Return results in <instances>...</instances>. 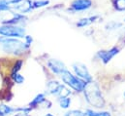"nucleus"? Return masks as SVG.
<instances>
[{"mask_svg": "<svg viewBox=\"0 0 125 116\" xmlns=\"http://www.w3.org/2000/svg\"><path fill=\"white\" fill-rule=\"evenodd\" d=\"M97 19H98V16H92V17H88V18H83V19L80 20V21L77 23V27H78V28H84V27H87V26L91 25L92 23H94Z\"/></svg>", "mask_w": 125, "mask_h": 116, "instance_id": "obj_12", "label": "nucleus"}, {"mask_svg": "<svg viewBox=\"0 0 125 116\" xmlns=\"http://www.w3.org/2000/svg\"><path fill=\"white\" fill-rule=\"evenodd\" d=\"M124 21H125V20H124Z\"/></svg>", "mask_w": 125, "mask_h": 116, "instance_id": "obj_29", "label": "nucleus"}, {"mask_svg": "<svg viewBox=\"0 0 125 116\" xmlns=\"http://www.w3.org/2000/svg\"><path fill=\"white\" fill-rule=\"evenodd\" d=\"M65 116H86L85 113L82 112L81 110H71V111H68Z\"/></svg>", "mask_w": 125, "mask_h": 116, "instance_id": "obj_24", "label": "nucleus"}, {"mask_svg": "<svg viewBox=\"0 0 125 116\" xmlns=\"http://www.w3.org/2000/svg\"><path fill=\"white\" fill-rule=\"evenodd\" d=\"M45 101H46L45 95H44V94H39V95H37V96L34 98V100L29 103V105H30V107H35V106L41 105Z\"/></svg>", "mask_w": 125, "mask_h": 116, "instance_id": "obj_14", "label": "nucleus"}, {"mask_svg": "<svg viewBox=\"0 0 125 116\" xmlns=\"http://www.w3.org/2000/svg\"><path fill=\"white\" fill-rule=\"evenodd\" d=\"M118 52H119V49L116 48V47H114V48H112L111 50H108V51H100V52H98L97 56L99 57V58L104 63H108L115 55L118 54Z\"/></svg>", "mask_w": 125, "mask_h": 116, "instance_id": "obj_10", "label": "nucleus"}, {"mask_svg": "<svg viewBox=\"0 0 125 116\" xmlns=\"http://www.w3.org/2000/svg\"><path fill=\"white\" fill-rule=\"evenodd\" d=\"M124 97H125V92H124Z\"/></svg>", "mask_w": 125, "mask_h": 116, "instance_id": "obj_28", "label": "nucleus"}, {"mask_svg": "<svg viewBox=\"0 0 125 116\" xmlns=\"http://www.w3.org/2000/svg\"><path fill=\"white\" fill-rule=\"evenodd\" d=\"M0 44L2 46V50L9 54H14L17 56L22 55L25 50H27V46L25 43L21 42L17 38L4 37L0 36Z\"/></svg>", "mask_w": 125, "mask_h": 116, "instance_id": "obj_2", "label": "nucleus"}, {"mask_svg": "<svg viewBox=\"0 0 125 116\" xmlns=\"http://www.w3.org/2000/svg\"><path fill=\"white\" fill-rule=\"evenodd\" d=\"M63 85H61L60 83H58L57 81H54V80H52L50 82L47 83V90H48V93L49 94H52V95H57V93L60 91V89L62 88Z\"/></svg>", "mask_w": 125, "mask_h": 116, "instance_id": "obj_11", "label": "nucleus"}, {"mask_svg": "<svg viewBox=\"0 0 125 116\" xmlns=\"http://www.w3.org/2000/svg\"><path fill=\"white\" fill-rule=\"evenodd\" d=\"M85 115L86 116H111L110 112H107V111H103V112H95L91 109H87L86 112H85Z\"/></svg>", "mask_w": 125, "mask_h": 116, "instance_id": "obj_17", "label": "nucleus"}, {"mask_svg": "<svg viewBox=\"0 0 125 116\" xmlns=\"http://www.w3.org/2000/svg\"><path fill=\"white\" fill-rule=\"evenodd\" d=\"M73 69L76 72V74L78 75V77L82 78L83 80H84L85 82H89L92 80L91 75L88 72V69L86 68V66L83 63L81 62H75L73 64Z\"/></svg>", "mask_w": 125, "mask_h": 116, "instance_id": "obj_6", "label": "nucleus"}, {"mask_svg": "<svg viewBox=\"0 0 125 116\" xmlns=\"http://www.w3.org/2000/svg\"><path fill=\"white\" fill-rule=\"evenodd\" d=\"M48 66L50 67V69L53 73H55L57 75H60L63 71L66 69L65 64L63 63L61 60L56 59V58H51V59H49L48 60Z\"/></svg>", "mask_w": 125, "mask_h": 116, "instance_id": "obj_9", "label": "nucleus"}, {"mask_svg": "<svg viewBox=\"0 0 125 116\" xmlns=\"http://www.w3.org/2000/svg\"><path fill=\"white\" fill-rule=\"evenodd\" d=\"M59 104H60V107L61 108H68L70 106V103H71V100L69 98H63V99H59Z\"/></svg>", "mask_w": 125, "mask_h": 116, "instance_id": "obj_19", "label": "nucleus"}, {"mask_svg": "<svg viewBox=\"0 0 125 116\" xmlns=\"http://www.w3.org/2000/svg\"><path fill=\"white\" fill-rule=\"evenodd\" d=\"M45 116H53L52 114H47V115H45Z\"/></svg>", "mask_w": 125, "mask_h": 116, "instance_id": "obj_27", "label": "nucleus"}, {"mask_svg": "<svg viewBox=\"0 0 125 116\" xmlns=\"http://www.w3.org/2000/svg\"><path fill=\"white\" fill-rule=\"evenodd\" d=\"M50 4V1L49 0H35V1H32V7L33 9H37V8H42V7H45L47 5Z\"/></svg>", "mask_w": 125, "mask_h": 116, "instance_id": "obj_15", "label": "nucleus"}, {"mask_svg": "<svg viewBox=\"0 0 125 116\" xmlns=\"http://www.w3.org/2000/svg\"><path fill=\"white\" fill-rule=\"evenodd\" d=\"M119 27H121V24L116 23V22H111L106 26V29H109V30H114V29H116Z\"/></svg>", "mask_w": 125, "mask_h": 116, "instance_id": "obj_23", "label": "nucleus"}, {"mask_svg": "<svg viewBox=\"0 0 125 116\" xmlns=\"http://www.w3.org/2000/svg\"><path fill=\"white\" fill-rule=\"evenodd\" d=\"M92 6L91 0H74L71 4V8L75 12H83L86 11Z\"/></svg>", "mask_w": 125, "mask_h": 116, "instance_id": "obj_8", "label": "nucleus"}, {"mask_svg": "<svg viewBox=\"0 0 125 116\" xmlns=\"http://www.w3.org/2000/svg\"><path fill=\"white\" fill-rule=\"evenodd\" d=\"M24 39H25V45L27 46V48H29L30 47V45H31V43L33 42V39H32V37L30 35H25L24 36Z\"/></svg>", "mask_w": 125, "mask_h": 116, "instance_id": "obj_25", "label": "nucleus"}, {"mask_svg": "<svg viewBox=\"0 0 125 116\" xmlns=\"http://www.w3.org/2000/svg\"><path fill=\"white\" fill-rule=\"evenodd\" d=\"M70 94H71L70 90H68L67 88H65L64 86H62V88L60 89V91L57 93V95H56V96H58V98H59V99H63V98L68 97Z\"/></svg>", "mask_w": 125, "mask_h": 116, "instance_id": "obj_18", "label": "nucleus"}, {"mask_svg": "<svg viewBox=\"0 0 125 116\" xmlns=\"http://www.w3.org/2000/svg\"><path fill=\"white\" fill-rule=\"evenodd\" d=\"M14 116H29L28 115V112H23V111H21V112H19L18 114H16V115Z\"/></svg>", "mask_w": 125, "mask_h": 116, "instance_id": "obj_26", "label": "nucleus"}, {"mask_svg": "<svg viewBox=\"0 0 125 116\" xmlns=\"http://www.w3.org/2000/svg\"><path fill=\"white\" fill-rule=\"evenodd\" d=\"M0 36L11 38H24L25 29L17 25H2L0 26Z\"/></svg>", "mask_w": 125, "mask_h": 116, "instance_id": "obj_5", "label": "nucleus"}, {"mask_svg": "<svg viewBox=\"0 0 125 116\" xmlns=\"http://www.w3.org/2000/svg\"><path fill=\"white\" fill-rule=\"evenodd\" d=\"M12 78H13L14 82L17 83V84H21V83L24 82V77H23L22 75H21L19 72L16 73V74H13V75H12Z\"/></svg>", "mask_w": 125, "mask_h": 116, "instance_id": "obj_20", "label": "nucleus"}, {"mask_svg": "<svg viewBox=\"0 0 125 116\" xmlns=\"http://www.w3.org/2000/svg\"><path fill=\"white\" fill-rule=\"evenodd\" d=\"M114 6L117 11H125V0H114Z\"/></svg>", "mask_w": 125, "mask_h": 116, "instance_id": "obj_16", "label": "nucleus"}, {"mask_svg": "<svg viewBox=\"0 0 125 116\" xmlns=\"http://www.w3.org/2000/svg\"><path fill=\"white\" fill-rule=\"evenodd\" d=\"M16 111H17V108H13L12 106H9L4 103L0 104V116H9Z\"/></svg>", "mask_w": 125, "mask_h": 116, "instance_id": "obj_13", "label": "nucleus"}, {"mask_svg": "<svg viewBox=\"0 0 125 116\" xmlns=\"http://www.w3.org/2000/svg\"><path fill=\"white\" fill-rule=\"evenodd\" d=\"M22 63H23V62H22V60H18V61L15 63V65H14V67H13V69H12V75H13V74L18 73V72L21 70Z\"/></svg>", "mask_w": 125, "mask_h": 116, "instance_id": "obj_22", "label": "nucleus"}, {"mask_svg": "<svg viewBox=\"0 0 125 116\" xmlns=\"http://www.w3.org/2000/svg\"><path fill=\"white\" fill-rule=\"evenodd\" d=\"M83 94L86 102L90 105L96 108H102L105 106V101L103 99L99 85L96 82H94L92 80L89 82H86L85 86L83 88Z\"/></svg>", "mask_w": 125, "mask_h": 116, "instance_id": "obj_1", "label": "nucleus"}, {"mask_svg": "<svg viewBox=\"0 0 125 116\" xmlns=\"http://www.w3.org/2000/svg\"><path fill=\"white\" fill-rule=\"evenodd\" d=\"M11 10V6L8 2V0H0V12Z\"/></svg>", "mask_w": 125, "mask_h": 116, "instance_id": "obj_21", "label": "nucleus"}, {"mask_svg": "<svg viewBox=\"0 0 125 116\" xmlns=\"http://www.w3.org/2000/svg\"><path fill=\"white\" fill-rule=\"evenodd\" d=\"M27 19L22 14L13 12L12 10L0 12V23L3 25H20L25 22Z\"/></svg>", "mask_w": 125, "mask_h": 116, "instance_id": "obj_4", "label": "nucleus"}, {"mask_svg": "<svg viewBox=\"0 0 125 116\" xmlns=\"http://www.w3.org/2000/svg\"><path fill=\"white\" fill-rule=\"evenodd\" d=\"M32 9H33V7H32L31 0H21V2L13 5L11 8V10H15L17 13H20L22 15L31 12Z\"/></svg>", "mask_w": 125, "mask_h": 116, "instance_id": "obj_7", "label": "nucleus"}, {"mask_svg": "<svg viewBox=\"0 0 125 116\" xmlns=\"http://www.w3.org/2000/svg\"><path fill=\"white\" fill-rule=\"evenodd\" d=\"M62 81L68 86L74 89L77 92H82L83 91V88L85 86L86 82L84 80H83L80 77H76L75 75H73L70 71H68L67 69H65L62 73L60 74Z\"/></svg>", "mask_w": 125, "mask_h": 116, "instance_id": "obj_3", "label": "nucleus"}]
</instances>
